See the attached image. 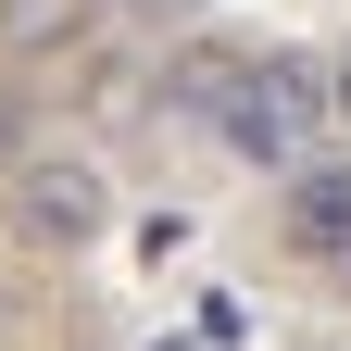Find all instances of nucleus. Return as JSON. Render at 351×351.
I'll return each instance as SVG.
<instances>
[{
  "mask_svg": "<svg viewBox=\"0 0 351 351\" xmlns=\"http://www.w3.org/2000/svg\"><path fill=\"white\" fill-rule=\"evenodd\" d=\"M314 113H326V75L276 51V63H251V75L226 88L213 138H226V151H251V163H301V138H314Z\"/></svg>",
  "mask_w": 351,
  "mask_h": 351,
  "instance_id": "nucleus-1",
  "label": "nucleus"
},
{
  "mask_svg": "<svg viewBox=\"0 0 351 351\" xmlns=\"http://www.w3.org/2000/svg\"><path fill=\"white\" fill-rule=\"evenodd\" d=\"M0 176H13V226H25V251H88V239L113 226L101 163H75V151H13Z\"/></svg>",
  "mask_w": 351,
  "mask_h": 351,
  "instance_id": "nucleus-2",
  "label": "nucleus"
},
{
  "mask_svg": "<svg viewBox=\"0 0 351 351\" xmlns=\"http://www.w3.org/2000/svg\"><path fill=\"white\" fill-rule=\"evenodd\" d=\"M101 38V0H0V63H63Z\"/></svg>",
  "mask_w": 351,
  "mask_h": 351,
  "instance_id": "nucleus-3",
  "label": "nucleus"
},
{
  "mask_svg": "<svg viewBox=\"0 0 351 351\" xmlns=\"http://www.w3.org/2000/svg\"><path fill=\"white\" fill-rule=\"evenodd\" d=\"M239 75H251V51H226V38H189V51L163 63V113H176V125H213Z\"/></svg>",
  "mask_w": 351,
  "mask_h": 351,
  "instance_id": "nucleus-4",
  "label": "nucleus"
},
{
  "mask_svg": "<svg viewBox=\"0 0 351 351\" xmlns=\"http://www.w3.org/2000/svg\"><path fill=\"white\" fill-rule=\"evenodd\" d=\"M289 239L301 251H351V176H289Z\"/></svg>",
  "mask_w": 351,
  "mask_h": 351,
  "instance_id": "nucleus-5",
  "label": "nucleus"
},
{
  "mask_svg": "<svg viewBox=\"0 0 351 351\" xmlns=\"http://www.w3.org/2000/svg\"><path fill=\"white\" fill-rule=\"evenodd\" d=\"M189 339H201V351H251V301H239V289H201Z\"/></svg>",
  "mask_w": 351,
  "mask_h": 351,
  "instance_id": "nucleus-6",
  "label": "nucleus"
},
{
  "mask_svg": "<svg viewBox=\"0 0 351 351\" xmlns=\"http://www.w3.org/2000/svg\"><path fill=\"white\" fill-rule=\"evenodd\" d=\"M25 151V88H0V163Z\"/></svg>",
  "mask_w": 351,
  "mask_h": 351,
  "instance_id": "nucleus-7",
  "label": "nucleus"
},
{
  "mask_svg": "<svg viewBox=\"0 0 351 351\" xmlns=\"http://www.w3.org/2000/svg\"><path fill=\"white\" fill-rule=\"evenodd\" d=\"M326 125H351V63H326Z\"/></svg>",
  "mask_w": 351,
  "mask_h": 351,
  "instance_id": "nucleus-8",
  "label": "nucleus"
},
{
  "mask_svg": "<svg viewBox=\"0 0 351 351\" xmlns=\"http://www.w3.org/2000/svg\"><path fill=\"white\" fill-rule=\"evenodd\" d=\"M151 351H201V339H189V326H176V339H151Z\"/></svg>",
  "mask_w": 351,
  "mask_h": 351,
  "instance_id": "nucleus-9",
  "label": "nucleus"
}]
</instances>
